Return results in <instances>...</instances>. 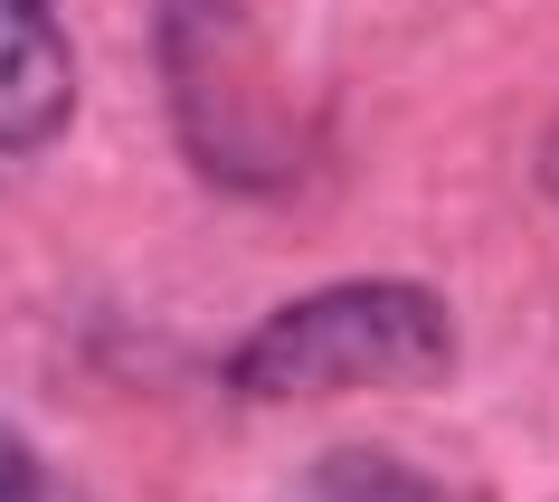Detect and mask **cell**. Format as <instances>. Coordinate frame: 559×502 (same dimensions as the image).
<instances>
[{"label":"cell","instance_id":"obj_1","mask_svg":"<svg viewBox=\"0 0 559 502\" xmlns=\"http://www.w3.org/2000/svg\"><path fill=\"white\" fill-rule=\"evenodd\" d=\"M445 370V313L417 285H332V295L247 332L228 380L247 398H342V389H408Z\"/></svg>","mask_w":559,"mask_h":502},{"label":"cell","instance_id":"obj_2","mask_svg":"<svg viewBox=\"0 0 559 502\" xmlns=\"http://www.w3.org/2000/svg\"><path fill=\"white\" fill-rule=\"evenodd\" d=\"M67 95H76V67L48 0H0V162H29L67 123Z\"/></svg>","mask_w":559,"mask_h":502},{"label":"cell","instance_id":"obj_3","mask_svg":"<svg viewBox=\"0 0 559 502\" xmlns=\"http://www.w3.org/2000/svg\"><path fill=\"white\" fill-rule=\"evenodd\" d=\"M285 502H427V483L399 465H380V455H332V465H313Z\"/></svg>","mask_w":559,"mask_h":502},{"label":"cell","instance_id":"obj_4","mask_svg":"<svg viewBox=\"0 0 559 502\" xmlns=\"http://www.w3.org/2000/svg\"><path fill=\"white\" fill-rule=\"evenodd\" d=\"M0 502H58V493H48V474L29 465V445L10 437V427H0Z\"/></svg>","mask_w":559,"mask_h":502},{"label":"cell","instance_id":"obj_5","mask_svg":"<svg viewBox=\"0 0 559 502\" xmlns=\"http://www.w3.org/2000/svg\"><path fill=\"white\" fill-rule=\"evenodd\" d=\"M550 180H559V152H550Z\"/></svg>","mask_w":559,"mask_h":502}]
</instances>
